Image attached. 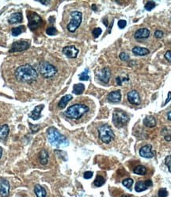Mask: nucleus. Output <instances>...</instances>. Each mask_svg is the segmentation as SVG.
Listing matches in <instances>:
<instances>
[{
	"label": "nucleus",
	"instance_id": "obj_27",
	"mask_svg": "<svg viewBox=\"0 0 171 197\" xmlns=\"http://www.w3.org/2000/svg\"><path fill=\"white\" fill-rule=\"evenodd\" d=\"M133 172H134V173L137 174V175L143 176L147 173V169L143 165H138V166L135 168Z\"/></svg>",
	"mask_w": 171,
	"mask_h": 197
},
{
	"label": "nucleus",
	"instance_id": "obj_43",
	"mask_svg": "<svg viewBox=\"0 0 171 197\" xmlns=\"http://www.w3.org/2000/svg\"><path fill=\"white\" fill-rule=\"evenodd\" d=\"M171 100V91H169L168 92V96H167V98H166V101H165V103L163 104V105L162 106H165V105H166V104H168L169 102Z\"/></svg>",
	"mask_w": 171,
	"mask_h": 197
},
{
	"label": "nucleus",
	"instance_id": "obj_16",
	"mask_svg": "<svg viewBox=\"0 0 171 197\" xmlns=\"http://www.w3.org/2000/svg\"><path fill=\"white\" fill-rule=\"evenodd\" d=\"M44 105L43 104H41V105H38L33 109V111L30 114V117L33 120H38L39 118H41V112L44 108Z\"/></svg>",
	"mask_w": 171,
	"mask_h": 197
},
{
	"label": "nucleus",
	"instance_id": "obj_35",
	"mask_svg": "<svg viewBox=\"0 0 171 197\" xmlns=\"http://www.w3.org/2000/svg\"><path fill=\"white\" fill-rule=\"evenodd\" d=\"M101 32H102V30H101V28H95V29L93 30V35L94 38H98V37L101 34Z\"/></svg>",
	"mask_w": 171,
	"mask_h": 197
},
{
	"label": "nucleus",
	"instance_id": "obj_24",
	"mask_svg": "<svg viewBox=\"0 0 171 197\" xmlns=\"http://www.w3.org/2000/svg\"><path fill=\"white\" fill-rule=\"evenodd\" d=\"M34 192L37 197H46V191L41 185H37L34 187Z\"/></svg>",
	"mask_w": 171,
	"mask_h": 197
},
{
	"label": "nucleus",
	"instance_id": "obj_9",
	"mask_svg": "<svg viewBox=\"0 0 171 197\" xmlns=\"http://www.w3.org/2000/svg\"><path fill=\"white\" fill-rule=\"evenodd\" d=\"M30 44L29 42H25V41H19V42H14L11 45V48L10 49V53L15 52H22L30 48Z\"/></svg>",
	"mask_w": 171,
	"mask_h": 197
},
{
	"label": "nucleus",
	"instance_id": "obj_21",
	"mask_svg": "<svg viewBox=\"0 0 171 197\" xmlns=\"http://www.w3.org/2000/svg\"><path fill=\"white\" fill-rule=\"evenodd\" d=\"M9 132H10V128L8 125L5 124L0 126V140H5L7 138Z\"/></svg>",
	"mask_w": 171,
	"mask_h": 197
},
{
	"label": "nucleus",
	"instance_id": "obj_31",
	"mask_svg": "<svg viewBox=\"0 0 171 197\" xmlns=\"http://www.w3.org/2000/svg\"><path fill=\"white\" fill-rule=\"evenodd\" d=\"M122 184L125 188H127L128 189L131 190L132 189V185H133V180L130 179V178H128V179H125V180H123Z\"/></svg>",
	"mask_w": 171,
	"mask_h": 197
},
{
	"label": "nucleus",
	"instance_id": "obj_32",
	"mask_svg": "<svg viewBox=\"0 0 171 197\" xmlns=\"http://www.w3.org/2000/svg\"><path fill=\"white\" fill-rule=\"evenodd\" d=\"M155 3L153 2V1H148L147 3H146V5H145V10H147V11H151L155 7Z\"/></svg>",
	"mask_w": 171,
	"mask_h": 197
},
{
	"label": "nucleus",
	"instance_id": "obj_52",
	"mask_svg": "<svg viewBox=\"0 0 171 197\" xmlns=\"http://www.w3.org/2000/svg\"><path fill=\"white\" fill-rule=\"evenodd\" d=\"M123 197H132V196H123Z\"/></svg>",
	"mask_w": 171,
	"mask_h": 197
},
{
	"label": "nucleus",
	"instance_id": "obj_7",
	"mask_svg": "<svg viewBox=\"0 0 171 197\" xmlns=\"http://www.w3.org/2000/svg\"><path fill=\"white\" fill-rule=\"evenodd\" d=\"M71 22L67 25V30L69 32L75 33L82 23L83 14L79 11H72L71 13Z\"/></svg>",
	"mask_w": 171,
	"mask_h": 197
},
{
	"label": "nucleus",
	"instance_id": "obj_29",
	"mask_svg": "<svg viewBox=\"0 0 171 197\" xmlns=\"http://www.w3.org/2000/svg\"><path fill=\"white\" fill-rule=\"evenodd\" d=\"M105 182V178L101 177V176H97V177H96L95 180H94V185H95L96 187H101V186H102Z\"/></svg>",
	"mask_w": 171,
	"mask_h": 197
},
{
	"label": "nucleus",
	"instance_id": "obj_20",
	"mask_svg": "<svg viewBox=\"0 0 171 197\" xmlns=\"http://www.w3.org/2000/svg\"><path fill=\"white\" fill-rule=\"evenodd\" d=\"M132 53L136 56H145V55L149 54V49L147 48H143V47H134L132 49Z\"/></svg>",
	"mask_w": 171,
	"mask_h": 197
},
{
	"label": "nucleus",
	"instance_id": "obj_8",
	"mask_svg": "<svg viewBox=\"0 0 171 197\" xmlns=\"http://www.w3.org/2000/svg\"><path fill=\"white\" fill-rule=\"evenodd\" d=\"M27 17L29 19V28L33 31L38 29L43 22L41 16L37 15V13L29 12L27 15Z\"/></svg>",
	"mask_w": 171,
	"mask_h": 197
},
{
	"label": "nucleus",
	"instance_id": "obj_15",
	"mask_svg": "<svg viewBox=\"0 0 171 197\" xmlns=\"http://www.w3.org/2000/svg\"><path fill=\"white\" fill-rule=\"evenodd\" d=\"M149 36L150 30H147V28H141V29L136 30V32L135 33V38L137 41L147 39Z\"/></svg>",
	"mask_w": 171,
	"mask_h": 197
},
{
	"label": "nucleus",
	"instance_id": "obj_46",
	"mask_svg": "<svg viewBox=\"0 0 171 197\" xmlns=\"http://www.w3.org/2000/svg\"><path fill=\"white\" fill-rule=\"evenodd\" d=\"M165 139H166L167 142H170V141H171V136H170V135L165 136Z\"/></svg>",
	"mask_w": 171,
	"mask_h": 197
},
{
	"label": "nucleus",
	"instance_id": "obj_38",
	"mask_svg": "<svg viewBox=\"0 0 171 197\" xmlns=\"http://www.w3.org/2000/svg\"><path fill=\"white\" fill-rule=\"evenodd\" d=\"M120 59L121 60V61H128V59H129V56H128V54H127L126 53L123 52L120 54Z\"/></svg>",
	"mask_w": 171,
	"mask_h": 197
},
{
	"label": "nucleus",
	"instance_id": "obj_51",
	"mask_svg": "<svg viewBox=\"0 0 171 197\" xmlns=\"http://www.w3.org/2000/svg\"><path fill=\"white\" fill-rule=\"evenodd\" d=\"M40 3H43V4H48V3H49V2H42V1H40Z\"/></svg>",
	"mask_w": 171,
	"mask_h": 197
},
{
	"label": "nucleus",
	"instance_id": "obj_13",
	"mask_svg": "<svg viewBox=\"0 0 171 197\" xmlns=\"http://www.w3.org/2000/svg\"><path fill=\"white\" fill-rule=\"evenodd\" d=\"M63 53L68 58H76L78 54V49H76L75 45H69V46L64 47L63 49Z\"/></svg>",
	"mask_w": 171,
	"mask_h": 197
},
{
	"label": "nucleus",
	"instance_id": "obj_45",
	"mask_svg": "<svg viewBox=\"0 0 171 197\" xmlns=\"http://www.w3.org/2000/svg\"><path fill=\"white\" fill-rule=\"evenodd\" d=\"M145 184H146V185H147L148 188L151 187V186H152V185H153V184H152L151 180H146V181H145Z\"/></svg>",
	"mask_w": 171,
	"mask_h": 197
},
{
	"label": "nucleus",
	"instance_id": "obj_22",
	"mask_svg": "<svg viewBox=\"0 0 171 197\" xmlns=\"http://www.w3.org/2000/svg\"><path fill=\"white\" fill-rule=\"evenodd\" d=\"M49 153L47 152L45 150H43L41 151V153L39 154V159H40V162L41 164L43 165H45L48 164V161H49Z\"/></svg>",
	"mask_w": 171,
	"mask_h": 197
},
{
	"label": "nucleus",
	"instance_id": "obj_44",
	"mask_svg": "<svg viewBox=\"0 0 171 197\" xmlns=\"http://www.w3.org/2000/svg\"><path fill=\"white\" fill-rule=\"evenodd\" d=\"M117 84H118V85H122L123 80H121V77H117Z\"/></svg>",
	"mask_w": 171,
	"mask_h": 197
},
{
	"label": "nucleus",
	"instance_id": "obj_40",
	"mask_svg": "<svg viewBox=\"0 0 171 197\" xmlns=\"http://www.w3.org/2000/svg\"><path fill=\"white\" fill-rule=\"evenodd\" d=\"M93 172H91V171H86V172H84V174H83V177L85 179H91L92 177H93Z\"/></svg>",
	"mask_w": 171,
	"mask_h": 197
},
{
	"label": "nucleus",
	"instance_id": "obj_34",
	"mask_svg": "<svg viewBox=\"0 0 171 197\" xmlns=\"http://www.w3.org/2000/svg\"><path fill=\"white\" fill-rule=\"evenodd\" d=\"M158 196L159 197H166L168 196V192L166 188H160L158 192Z\"/></svg>",
	"mask_w": 171,
	"mask_h": 197
},
{
	"label": "nucleus",
	"instance_id": "obj_5",
	"mask_svg": "<svg viewBox=\"0 0 171 197\" xmlns=\"http://www.w3.org/2000/svg\"><path fill=\"white\" fill-rule=\"evenodd\" d=\"M38 71L42 77L44 78H51L56 76L57 73V69L52 64H49V62H41L38 65Z\"/></svg>",
	"mask_w": 171,
	"mask_h": 197
},
{
	"label": "nucleus",
	"instance_id": "obj_17",
	"mask_svg": "<svg viewBox=\"0 0 171 197\" xmlns=\"http://www.w3.org/2000/svg\"><path fill=\"white\" fill-rule=\"evenodd\" d=\"M108 100L111 103H119L121 100V93L120 91H114L110 92L108 96Z\"/></svg>",
	"mask_w": 171,
	"mask_h": 197
},
{
	"label": "nucleus",
	"instance_id": "obj_25",
	"mask_svg": "<svg viewBox=\"0 0 171 197\" xmlns=\"http://www.w3.org/2000/svg\"><path fill=\"white\" fill-rule=\"evenodd\" d=\"M85 90V86L83 84H76L73 87V93L75 95H81Z\"/></svg>",
	"mask_w": 171,
	"mask_h": 197
},
{
	"label": "nucleus",
	"instance_id": "obj_49",
	"mask_svg": "<svg viewBox=\"0 0 171 197\" xmlns=\"http://www.w3.org/2000/svg\"><path fill=\"white\" fill-rule=\"evenodd\" d=\"M2 155H3V149L0 147V158H2Z\"/></svg>",
	"mask_w": 171,
	"mask_h": 197
},
{
	"label": "nucleus",
	"instance_id": "obj_39",
	"mask_svg": "<svg viewBox=\"0 0 171 197\" xmlns=\"http://www.w3.org/2000/svg\"><path fill=\"white\" fill-rule=\"evenodd\" d=\"M127 26V22L125 20H120L118 22V27L120 29H124Z\"/></svg>",
	"mask_w": 171,
	"mask_h": 197
},
{
	"label": "nucleus",
	"instance_id": "obj_18",
	"mask_svg": "<svg viewBox=\"0 0 171 197\" xmlns=\"http://www.w3.org/2000/svg\"><path fill=\"white\" fill-rule=\"evenodd\" d=\"M8 22L10 24H16L22 22V13H14L10 15Z\"/></svg>",
	"mask_w": 171,
	"mask_h": 197
},
{
	"label": "nucleus",
	"instance_id": "obj_23",
	"mask_svg": "<svg viewBox=\"0 0 171 197\" xmlns=\"http://www.w3.org/2000/svg\"><path fill=\"white\" fill-rule=\"evenodd\" d=\"M72 96L71 95H66V96H64V97H62V99H60V101L59 102V104H58V107H59V108H64L65 107L67 106V104H68V102H70L72 99Z\"/></svg>",
	"mask_w": 171,
	"mask_h": 197
},
{
	"label": "nucleus",
	"instance_id": "obj_19",
	"mask_svg": "<svg viewBox=\"0 0 171 197\" xmlns=\"http://www.w3.org/2000/svg\"><path fill=\"white\" fill-rule=\"evenodd\" d=\"M143 125L147 127H154L156 126V119L154 118V116L148 115L143 119Z\"/></svg>",
	"mask_w": 171,
	"mask_h": 197
},
{
	"label": "nucleus",
	"instance_id": "obj_36",
	"mask_svg": "<svg viewBox=\"0 0 171 197\" xmlns=\"http://www.w3.org/2000/svg\"><path fill=\"white\" fill-rule=\"evenodd\" d=\"M165 163H166V165L168 167L169 171L171 172V155H169L166 157V159H165Z\"/></svg>",
	"mask_w": 171,
	"mask_h": 197
},
{
	"label": "nucleus",
	"instance_id": "obj_41",
	"mask_svg": "<svg viewBox=\"0 0 171 197\" xmlns=\"http://www.w3.org/2000/svg\"><path fill=\"white\" fill-rule=\"evenodd\" d=\"M154 37H156V38H162V37H163V32L161 31V30H156L155 33H154Z\"/></svg>",
	"mask_w": 171,
	"mask_h": 197
},
{
	"label": "nucleus",
	"instance_id": "obj_26",
	"mask_svg": "<svg viewBox=\"0 0 171 197\" xmlns=\"http://www.w3.org/2000/svg\"><path fill=\"white\" fill-rule=\"evenodd\" d=\"M147 188H148V187L145 184V181H138L135 185V190L137 192H143V191H144Z\"/></svg>",
	"mask_w": 171,
	"mask_h": 197
},
{
	"label": "nucleus",
	"instance_id": "obj_48",
	"mask_svg": "<svg viewBox=\"0 0 171 197\" xmlns=\"http://www.w3.org/2000/svg\"><path fill=\"white\" fill-rule=\"evenodd\" d=\"M49 22H51V23H53V22H55V20H54V18L53 17L49 18Z\"/></svg>",
	"mask_w": 171,
	"mask_h": 197
},
{
	"label": "nucleus",
	"instance_id": "obj_30",
	"mask_svg": "<svg viewBox=\"0 0 171 197\" xmlns=\"http://www.w3.org/2000/svg\"><path fill=\"white\" fill-rule=\"evenodd\" d=\"M89 70L88 69H86L85 71L83 72L82 73L79 75V80L82 81H86L89 80Z\"/></svg>",
	"mask_w": 171,
	"mask_h": 197
},
{
	"label": "nucleus",
	"instance_id": "obj_12",
	"mask_svg": "<svg viewBox=\"0 0 171 197\" xmlns=\"http://www.w3.org/2000/svg\"><path fill=\"white\" fill-rule=\"evenodd\" d=\"M128 100L130 104H133V105H139L141 103V99H140V96H139V92L135 90H132L129 91L127 95Z\"/></svg>",
	"mask_w": 171,
	"mask_h": 197
},
{
	"label": "nucleus",
	"instance_id": "obj_50",
	"mask_svg": "<svg viewBox=\"0 0 171 197\" xmlns=\"http://www.w3.org/2000/svg\"><path fill=\"white\" fill-rule=\"evenodd\" d=\"M92 10H94V11H96V10H97V7H96L95 5L92 6Z\"/></svg>",
	"mask_w": 171,
	"mask_h": 197
},
{
	"label": "nucleus",
	"instance_id": "obj_10",
	"mask_svg": "<svg viewBox=\"0 0 171 197\" xmlns=\"http://www.w3.org/2000/svg\"><path fill=\"white\" fill-rule=\"evenodd\" d=\"M96 77H97L99 81L105 83V84H107L109 81L110 77H111V72H110L109 69L104 68V69H101V70L97 72Z\"/></svg>",
	"mask_w": 171,
	"mask_h": 197
},
{
	"label": "nucleus",
	"instance_id": "obj_2",
	"mask_svg": "<svg viewBox=\"0 0 171 197\" xmlns=\"http://www.w3.org/2000/svg\"><path fill=\"white\" fill-rule=\"evenodd\" d=\"M48 140L51 145L55 147H67L69 145L67 138L61 134L59 131L54 127H49L47 131Z\"/></svg>",
	"mask_w": 171,
	"mask_h": 197
},
{
	"label": "nucleus",
	"instance_id": "obj_6",
	"mask_svg": "<svg viewBox=\"0 0 171 197\" xmlns=\"http://www.w3.org/2000/svg\"><path fill=\"white\" fill-rule=\"evenodd\" d=\"M128 119L129 118L125 111H121V110H116L113 112L112 122L117 128H120V127L125 126L127 124Z\"/></svg>",
	"mask_w": 171,
	"mask_h": 197
},
{
	"label": "nucleus",
	"instance_id": "obj_4",
	"mask_svg": "<svg viewBox=\"0 0 171 197\" xmlns=\"http://www.w3.org/2000/svg\"><path fill=\"white\" fill-rule=\"evenodd\" d=\"M98 135L101 141L105 144L110 143L115 138L112 128L107 124H104L98 127Z\"/></svg>",
	"mask_w": 171,
	"mask_h": 197
},
{
	"label": "nucleus",
	"instance_id": "obj_11",
	"mask_svg": "<svg viewBox=\"0 0 171 197\" xmlns=\"http://www.w3.org/2000/svg\"><path fill=\"white\" fill-rule=\"evenodd\" d=\"M10 193V183L4 178H0V196L7 197Z\"/></svg>",
	"mask_w": 171,
	"mask_h": 197
},
{
	"label": "nucleus",
	"instance_id": "obj_1",
	"mask_svg": "<svg viewBox=\"0 0 171 197\" xmlns=\"http://www.w3.org/2000/svg\"><path fill=\"white\" fill-rule=\"evenodd\" d=\"M16 79L22 83L31 84L37 79V72L29 64L18 67L14 72Z\"/></svg>",
	"mask_w": 171,
	"mask_h": 197
},
{
	"label": "nucleus",
	"instance_id": "obj_47",
	"mask_svg": "<svg viewBox=\"0 0 171 197\" xmlns=\"http://www.w3.org/2000/svg\"><path fill=\"white\" fill-rule=\"evenodd\" d=\"M167 118H168L170 121H171V111H170V112L167 114Z\"/></svg>",
	"mask_w": 171,
	"mask_h": 197
},
{
	"label": "nucleus",
	"instance_id": "obj_14",
	"mask_svg": "<svg viewBox=\"0 0 171 197\" xmlns=\"http://www.w3.org/2000/svg\"><path fill=\"white\" fill-rule=\"evenodd\" d=\"M139 154L144 158H152L154 156V152L152 151V146L151 145H146L140 149Z\"/></svg>",
	"mask_w": 171,
	"mask_h": 197
},
{
	"label": "nucleus",
	"instance_id": "obj_3",
	"mask_svg": "<svg viewBox=\"0 0 171 197\" xmlns=\"http://www.w3.org/2000/svg\"><path fill=\"white\" fill-rule=\"evenodd\" d=\"M89 111V107L85 104H74L67 108L65 115L71 119H79Z\"/></svg>",
	"mask_w": 171,
	"mask_h": 197
},
{
	"label": "nucleus",
	"instance_id": "obj_33",
	"mask_svg": "<svg viewBox=\"0 0 171 197\" xmlns=\"http://www.w3.org/2000/svg\"><path fill=\"white\" fill-rule=\"evenodd\" d=\"M47 34L49 35V36H54V35H56L57 34V30L55 27L53 26H50L46 30Z\"/></svg>",
	"mask_w": 171,
	"mask_h": 197
},
{
	"label": "nucleus",
	"instance_id": "obj_42",
	"mask_svg": "<svg viewBox=\"0 0 171 197\" xmlns=\"http://www.w3.org/2000/svg\"><path fill=\"white\" fill-rule=\"evenodd\" d=\"M165 58H166L169 62H171V50H168L165 53Z\"/></svg>",
	"mask_w": 171,
	"mask_h": 197
},
{
	"label": "nucleus",
	"instance_id": "obj_37",
	"mask_svg": "<svg viewBox=\"0 0 171 197\" xmlns=\"http://www.w3.org/2000/svg\"><path fill=\"white\" fill-rule=\"evenodd\" d=\"M30 130H31L33 134L36 133V132H37V131H39L40 129L39 125H33V124L30 123Z\"/></svg>",
	"mask_w": 171,
	"mask_h": 197
},
{
	"label": "nucleus",
	"instance_id": "obj_28",
	"mask_svg": "<svg viewBox=\"0 0 171 197\" xmlns=\"http://www.w3.org/2000/svg\"><path fill=\"white\" fill-rule=\"evenodd\" d=\"M25 30V28L24 26H19L17 27L13 28L12 30H11V34H12L13 36L17 37V36H18V35H20L21 34L24 32Z\"/></svg>",
	"mask_w": 171,
	"mask_h": 197
}]
</instances>
